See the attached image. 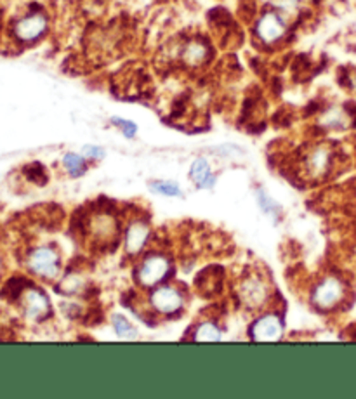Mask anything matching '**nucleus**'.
<instances>
[{"label": "nucleus", "mask_w": 356, "mask_h": 399, "mask_svg": "<svg viewBox=\"0 0 356 399\" xmlns=\"http://www.w3.org/2000/svg\"><path fill=\"white\" fill-rule=\"evenodd\" d=\"M287 34H289L287 14H283L275 5L259 11L257 18L254 19V37L255 40H259V44L271 47L280 44Z\"/></svg>", "instance_id": "nucleus-1"}, {"label": "nucleus", "mask_w": 356, "mask_h": 399, "mask_svg": "<svg viewBox=\"0 0 356 399\" xmlns=\"http://www.w3.org/2000/svg\"><path fill=\"white\" fill-rule=\"evenodd\" d=\"M49 30V14L40 4H30L27 14L18 18L12 25V37L21 44L38 42Z\"/></svg>", "instance_id": "nucleus-2"}, {"label": "nucleus", "mask_w": 356, "mask_h": 399, "mask_svg": "<svg viewBox=\"0 0 356 399\" xmlns=\"http://www.w3.org/2000/svg\"><path fill=\"white\" fill-rule=\"evenodd\" d=\"M28 268L44 280H54L60 274V254L51 246H38L28 255Z\"/></svg>", "instance_id": "nucleus-3"}, {"label": "nucleus", "mask_w": 356, "mask_h": 399, "mask_svg": "<svg viewBox=\"0 0 356 399\" xmlns=\"http://www.w3.org/2000/svg\"><path fill=\"white\" fill-rule=\"evenodd\" d=\"M210 57H212V45L205 37L188 38L179 47V61L192 70L205 66Z\"/></svg>", "instance_id": "nucleus-4"}, {"label": "nucleus", "mask_w": 356, "mask_h": 399, "mask_svg": "<svg viewBox=\"0 0 356 399\" xmlns=\"http://www.w3.org/2000/svg\"><path fill=\"white\" fill-rule=\"evenodd\" d=\"M344 283L339 278L329 276L316 285L312 300L320 309H332L344 298Z\"/></svg>", "instance_id": "nucleus-5"}, {"label": "nucleus", "mask_w": 356, "mask_h": 399, "mask_svg": "<svg viewBox=\"0 0 356 399\" xmlns=\"http://www.w3.org/2000/svg\"><path fill=\"white\" fill-rule=\"evenodd\" d=\"M170 271V261L162 254H151L141 262L138 269V280L142 287H153L160 283Z\"/></svg>", "instance_id": "nucleus-6"}, {"label": "nucleus", "mask_w": 356, "mask_h": 399, "mask_svg": "<svg viewBox=\"0 0 356 399\" xmlns=\"http://www.w3.org/2000/svg\"><path fill=\"white\" fill-rule=\"evenodd\" d=\"M150 303L157 313L164 314V316H170L183 309L184 298L179 290L173 287H158L151 292Z\"/></svg>", "instance_id": "nucleus-7"}, {"label": "nucleus", "mask_w": 356, "mask_h": 399, "mask_svg": "<svg viewBox=\"0 0 356 399\" xmlns=\"http://www.w3.org/2000/svg\"><path fill=\"white\" fill-rule=\"evenodd\" d=\"M238 294H240L242 303L249 309H259V307H263L268 303L270 288H268V285L261 278L251 276L242 281L240 288H238Z\"/></svg>", "instance_id": "nucleus-8"}, {"label": "nucleus", "mask_w": 356, "mask_h": 399, "mask_svg": "<svg viewBox=\"0 0 356 399\" xmlns=\"http://www.w3.org/2000/svg\"><path fill=\"white\" fill-rule=\"evenodd\" d=\"M23 298V311H25V316H28L30 320H44L51 311V304L47 295L44 294L38 288H28L25 290V294L21 295Z\"/></svg>", "instance_id": "nucleus-9"}, {"label": "nucleus", "mask_w": 356, "mask_h": 399, "mask_svg": "<svg viewBox=\"0 0 356 399\" xmlns=\"http://www.w3.org/2000/svg\"><path fill=\"white\" fill-rule=\"evenodd\" d=\"M281 333H283V325L277 314L259 318L251 329L252 339L257 342H277L281 339Z\"/></svg>", "instance_id": "nucleus-10"}, {"label": "nucleus", "mask_w": 356, "mask_h": 399, "mask_svg": "<svg viewBox=\"0 0 356 399\" xmlns=\"http://www.w3.org/2000/svg\"><path fill=\"white\" fill-rule=\"evenodd\" d=\"M330 160H332V153H330V148L327 146H316L313 151H309L306 158V172L309 174V177H323L329 172L330 168Z\"/></svg>", "instance_id": "nucleus-11"}, {"label": "nucleus", "mask_w": 356, "mask_h": 399, "mask_svg": "<svg viewBox=\"0 0 356 399\" xmlns=\"http://www.w3.org/2000/svg\"><path fill=\"white\" fill-rule=\"evenodd\" d=\"M150 226L144 220H136L129 226L125 233V250L129 254H139L144 248L148 238H150Z\"/></svg>", "instance_id": "nucleus-12"}, {"label": "nucleus", "mask_w": 356, "mask_h": 399, "mask_svg": "<svg viewBox=\"0 0 356 399\" xmlns=\"http://www.w3.org/2000/svg\"><path fill=\"white\" fill-rule=\"evenodd\" d=\"M190 174H192V179L195 181L196 186H200V188H212L214 186V181H216V177H214L212 170H210V165L207 164V160H203V158L195 160V164L192 165V170H190Z\"/></svg>", "instance_id": "nucleus-13"}, {"label": "nucleus", "mask_w": 356, "mask_h": 399, "mask_svg": "<svg viewBox=\"0 0 356 399\" xmlns=\"http://www.w3.org/2000/svg\"><path fill=\"white\" fill-rule=\"evenodd\" d=\"M193 339L199 340V342H216V340L222 339V333L214 323H202V325L196 329Z\"/></svg>", "instance_id": "nucleus-14"}, {"label": "nucleus", "mask_w": 356, "mask_h": 399, "mask_svg": "<svg viewBox=\"0 0 356 399\" xmlns=\"http://www.w3.org/2000/svg\"><path fill=\"white\" fill-rule=\"evenodd\" d=\"M25 287H27V280H23V278H11V280L4 285L2 297H5L8 300H18V298L25 294Z\"/></svg>", "instance_id": "nucleus-15"}, {"label": "nucleus", "mask_w": 356, "mask_h": 399, "mask_svg": "<svg viewBox=\"0 0 356 399\" xmlns=\"http://www.w3.org/2000/svg\"><path fill=\"white\" fill-rule=\"evenodd\" d=\"M63 165H64V168H66L68 174L73 177H79L80 174L86 172V162L82 160V157H79V155H75V153L64 155Z\"/></svg>", "instance_id": "nucleus-16"}, {"label": "nucleus", "mask_w": 356, "mask_h": 399, "mask_svg": "<svg viewBox=\"0 0 356 399\" xmlns=\"http://www.w3.org/2000/svg\"><path fill=\"white\" fill-rule=\"evenodd\" d=\"M113 326H115L116 333H118L122 339H136V337H138V332L134 330V326H132L124 316L115 314V316H113Z\"/></svg>", "instance_id": "nucleus-17"}, {"label": "nucleus", "mask_w": 356, "mask_h": 399, "mask_svg": "<svg viewBox=\"0 0 356 399\" xmlns=\"http://www.w3.org/2000/svg\"><path fill=\"white\" fill-rule=\"evenodd\" d=\"M112 123L115 127L120 129V131L124 132V136H127V138H134L136 132H138V125H136L134 122H131V120L120 118V116H113Z\"/></svg>", "instance_id": "nucleus-18"}, {"label": "nucleus", "mask_w": 356, "mask_h": 399, "mask_svg": "<svg viewBox=\"0 0 356 399\" xmlns=\"http://www.w3.org/2000/svg\"><path fill=\"white\" fill-rule=\"evenodd\" d=\"M151 188H153L157 193L165 194V196H177V194H181L179 186L174 183H164V181H158V183H151Z\"/></svg>", "instance_id": "nucleus-19"}, {"label": "nucleus", "mask_w": 356, "mask_h": 399, "mask_svg": "<svg viewBox=\"0 0 356 399\" xmlns=\"http://www.w3.org/2000/svg\"><path fill=\"white\" fill-rule=\"evenodd\" d=\"M25 174H27L28 179L35 181L37 184H44L45 183V172L44 167L38 164H30L25 167Z\"/></svg>", "instance_id": "nucleus-20"}, {"label": "nucleus", "mask_w": 356, "mask_h": 399, "mask_svg": "<svg viewBox=\"0 0 356 399\" xmlns=\"http://www.w3.org/2000/svg\"><path fill=\"white\" fill-rule=\"evenodd\" d=\"M84 155L92 158V160H101L105 157V151L99 146H84Z\"/></svg>", "instance_id": "nucleus-21"}, {"label": "nucleus", "mask_w": 356, "mask_h": 399, "mask_svg": "<svg viewBox=\"0 0 356 399\" xmlns=\"http://www.w3.org/2000/svg\"><path fill=\"white\" fill-rule=\"evenodd\" d=\"M56 2H68V0H56Z\"/></svg>", "instance_id": "nucleus-22"}]
</instances>
